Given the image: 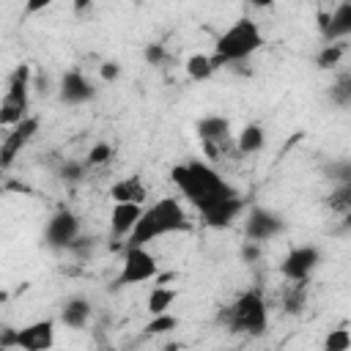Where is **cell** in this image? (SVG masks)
Segmentation results:
<instances>
[{
	"label": "cell",
	"mask_w": 351,
	"mask_h": 351,
	"mask_svg": "<svg viewBox=\"0 0 351 351\" xmlns=\"http://www.w3.org/2000/svg\"><path fill=\"white\" fill-rule=\"evenodd\" d=\"M112 154H115V148L110 143H93L88 156H85V165L88 167H101V165H107L112 159Z\"/></svg>",
	"instance_id": "484cf974"
},
{
	"label": "cell",
	"mask_w": 351,
	"mask_h": 351,
	"mask_svg": "<svg viewBox=\"0 0 351 351\" xmlns=\"http://www.w3.org/2000/svg\"><path fill=\"white\" fill-rule=\"evenodd\" d=\"M93 96H96V88H93V82L82 71H77V69L63 71V77L58 82V99L63 104H71V107L88 104Z\"/></svg>",
	"instance_id": "9a60e30c"
},
{
	"label": "cell",
	"mask_w": 351,
	"mask_h": 351,
	"mask_svg": "<svg viewBox=\"0 0 351 351\" xmlns=\"http://www.w3.org/2000/svg\"><path fill=\"white\" fill-rule=\"evenodd\" d=\"M178 326V318L170 315V313H162V315H151V321L145 324V335H167Z\"/></svg>",
	"instance_id": "f1b7e54d"
},
{
	"label": "cell",
	"mask_w": 351,
	"mask_h": 351,
	"mask_svg": "<svg viewBox=\"0 0 351 351\" xmlns=\"http://www.w3.org/2000/svg\"><path fill=\"white\" fill-rule=\"evenodd\" d=\"M30 66L25 63L8 74V88L0 99V126H16L30 115Z\"/></svg>",
	"instance_id": "5b68a950"
},
{
	"label": "cell",
	"mask_w": 351,
	"mask_h": 351,
	"mask_svg": "<svg viewBox=\"0 0 351 351\" xmlns=\"http://www.w3.org/2000/svg\"><path fill=\"white\" fill-rule=\"evenodd\" d=\"M222 321L230 332L236 335H250V337H261L269 329V307L261 291H244L225 313Z\"/></svg>",
	"instance_id": "277c9868"
},
{
	"label": "cell",
	"mask_w": 351,
	"mask_h": 351,
	"mask_svg": "<svg viewBox=\"0 0 351 351\" xmlns=\"http://www.w3.org/2000/svg\"><path fill=\"white\" fill-rule=\"evenodd\" d=\"M329 96H332V101H335L337 107H348V104H351V74H348V71H343V74L335 80V85L329 88Z\"/></svg>",
	"instance_id": "cb8c5ba5"
},
{
	"label": "cell",
	"mask_w": 351,
	"mask_h": 351,
	"mask_svg": "<svg viewBox=\"0 0 351 351\" xmlns=\"http://www.w3.org/2000/svg\"><path fill=\"white\" fill-rule=\"evenodd\" d=\"M318 30L324 44H340L351 36V3H337L332 11H318Z\"/></svg>",
	"instance_id": "30bf717a"
},
{
	"label": "cell",
	"mask_w": 351,
	"mask_h": 351,
	"mask_svg": "<svg viewBox=\"0 0 351 351\" xmlns=\"http://www.w3.org/2000/svg\"><path fill=\"white\" fill-rule=\"evenodd\" d=\"M324 351H351V332L346 324L329 329V335L324 337Z\"/></svg>",
	"instance_id": "603a6c76"
},
{
	"label": "cell",
	"mask_w": 351,
	"mask_h": 351,
	"mask_svg": "<svg viewBox=\"0 0 351 351\" xmlns=\"http://www.w3.org/2000/svg\"><path fill=\"white\" fill-rule=\"evenodd\" d=\"M318 263H321V250L313 244H299V247H291L280 261V274L288 282H307L318 269Z\"/></svg>",
	"instance_id": "52a82bcc"
},
{
	"label": "cell",
	"mask_w": 351,
	"mask_h": 351,
	"mask_svg": "<svg viewBox=\"0 0 351 351\" xmlns=\"http://www.w3.org/2000/svg\"><path fill=\"white\" fill-rule=\"evenodd\" d=\"M80 239V217L69 208H60L49 217L44 228V247L49 250H69Z\"/></svg>",
	"instance_id": "9c48e42d"
},
{
	"label": "cell",
	"mask_w": 351,
	"mask_h": 351,
	"mask_svg": "<svg viewBox=\"0 0 351 351\" xmlns=\"http://www.w3.org/2000/svg\"><path fill=\"white\" fill-rule=\"evenodd\" d=\"M239 255H241L244 263H258L261 255H263V244H258V241H241Z\"/></svg>",
	"instance_id": "4dcf8cb0"
},
{
	"label": "cell",
	"mask_w": 351,
	"mask_h": 351,
	"mask_svg": "<svg viewBox=\"0 0 351 351\" xmlns=\"http://www.w3.org/2000/svg\"><path fill=\"white\" fill-rule=\"evenodd\" d=\"M225 351H236V348H225Z\"/></svg>",
	"instance_id": "d590c367"
},
{
	"label": "cell",
	"mask_w": 351,
	"mask_h": 351,
	"mask_svg": "<svg viewBox=\"0 0 351 351\" xmlns=\"http://www.w3.org/2000/svg\"><path fill=\"white\" fill-rule=\"evenodd\" d=\"M143 58H145V63H148V66H165V63L170 60V52H167V47H165V44L154 41V44H145Z\"/></svg>",
	"instance_id": "f546056e"
},
{
	"label": "cell",
	"mask_w": 351,
	"mask_h": 351,
	"mask_svg": "<svg viewBox=\"0 0 351 351\" xmlns=\"http://www.w3.org/2000/svg\"><path fill=\"white\" fill-rule=\"evenodd\" d=\"M244 208H247V197H241V192H239V195H230V197H222V200L206 206L200 211V217H203V225L206 228L222 230V228H230Z\"/></svg>",
	"instance_id": "5bb4252c"
},
{
	"label": "cell",
	"mask_w": 351,
	"mask_h": 351,
	"mask_svg": "<svg viewBox=\"0 0 351 351\" xmlns=\"http://www.w3.org/2000/svg\"><path fill=\"white\" fill-rule=\"evenodd\" d=\"M107 197L112 203H134V206H143L145 197H148V189H145V184H143L140 176H123L115 184H110Z\"/></svg>",
	"instance_id": "2e32d148"
},
{
	"label": "cell",
	"mask_w": 351,
	"mask_h": 351,
	"mask_svg": "<svg viewBox=\"0 0 351 351\" xmlns=\"http://www.w3.org/2000/svg\"><path fill=\"white\" fill-rule=\"evenodd\" d=\"M184 69H186V77L189 80H195V82H206L217 69H214V63H211V55H203V52H195V55H189L186 58V63H184Z\"/></svg>",
	"instance_id": "ffe728a7"
},
{
	"label": "cell",
	"mask_w": 351,
	"mask_h": 351,
	"mask_svg": "<svg viewBox=\"0 0 351 351\" xmlns=\"http://www.w3.org/2000/svg\"><path fill=\"white\" fill-rule=\"evenodd\" d=\"M261 47H263V33H261L258 22L250 19V16H241L217 38L211 63H214V69L233 66V63H241V60L252 58Z\"/></svg>",
	"instance_id": "3957f363"
},
{
	"label": "cell",
	"mask_w": 351,
	"mask_h": 351,
	"mask_svg": "<svg viewBox=\"0 0 351 351\" xmlns=\"http://www.w3.org/2000/svg\"><path fill=\"white\" fill-rule=\"evenodd\" d=\"M60 321L69 326V329H82L88 321H90V302L85 296H71L63 302L60 307Z\"/></svg>",
	"instance_id": "ac0fdd59"
},
{
	"label": "cell",
	"mask_w": 351,
	"mask_h": 351,
	"mask_svg": "<svg viewBox=\"0 0 351 351\" xmlns=\"http://www.w3.org/2000/svg\"><path fill=\"white\" fill-rule=\"evenodd\" d=\"M165 351H178V346H167V348H165Z\"/></svg>",
	"instance_id": "e575fe53"
},
{
	"label": "cell",
	"mask_w": 351,
	"mask_h": 351,
	"mask_svg": "<svg viewBox=\"0 0 351 351\" xmlns=\"http://www.w3.org/2000/svg\"><path fill=\"white\" fill-rule=\"evenodd\" d=\"M140 214H143V206H134V203H112V211H110L112 239H126L132 233V228L137 225Z\"/></svg>",
	"instance_id": "e0dca14e"
},
{
	"label": "cell",
	"mask_w": 351,
	"mask_h": 351,
	"mask_svg": "<svg viewBox=\"0 0 351 351\" xmlns=\"http://www.w3.org/2000/svg\"><path fill=\"white\" fill-rule=\"evenodd\" d=\"M236 154L239 156H250V154H258L263 145H266V129L261 123H247L239 134H236Z\"/></svg>",
	"instance_id": "d6986e66"
},
{
	"label": "cell",
	"mask_w": 351,
	"mask_h": 351,
	"mask_svg": "<svg viewBox=\"0 0 351 351\" xmlns=\"http://www.w3.org/2000/svg\"><path fill=\"white\" fill-rule=\"evenodd\" d=\"M170 181L181 189V195L197 208L203 211L206 206L222 200V197H230V195H239V189L233 184H228L208 162H184V165H176L170 170Z\"/></svg>",
	"instance_id": "6da1fadb"
},
{
	"label": "cell",
	"mask_w": 351,
	"mask_h": 351,
	"mask_svg": "<svg viewBox=\"0 0 351 351\" xmlns=\"http://www.w3.org/2000/svg\"><path fill=\"white\" fill-rule=\"evenodd\" d=\"M186 228H189V219H186L184 206L176 197H159L154 206L143 208L137 225L126 236V247H145L159 236L186 230Z\"/></svg>",
	"instance_id": "7a4b0ae2"
},
{
	"label": "cell",
	"mask_w": 351,
	"mask_h": 351,
	"mask_svg": "<svg viewBox=\"0 0 351 351\" xmlns=\"http://www.w3.org/2000/svg\"><path fill=\"white\" fill-rule=\"evenodd\" d=\"M176 288H162V285H156L151 293H148V313L151 315H162V313H170V304L176 302Z\"/></svg>",
	"instance_id": "44dd1931"
},
{
	"label": "cell",
	"mask_w": 351,
	"mask_h": 351,
	"mask_svg": "<svg viewBox=\"0 0 351 351\" xmlns=\"http://www.w3.org/2000/svg\"><path fill=\"white\" fill-rule=\"evenodd\" d=\"M85 173H88L85 159H66V162L60 165V170H58L60 181H66V184H80V181L85 178Z\"/></svg>",
	"instance_id": "d4e9b609"
},
{
	"label": "cell",
	"mask_w": 351,
	"mask_h": 351,
	"mask_svg": "<svg viewBox=\"0 0 351 351\" xmlns=\"http://www.w3.org/2000/svg\"><path fill=\"white\" fill-rule=\"evenodd\" d=\"M99 74H101L104 82H115L121 77V63L118 60H104L101 69H99Z\"/></svg>",
	"instance_id": "1f68e13d"
},
{
	"label": "cell",
	"mask_w": 351,
	"mask_h": 351,
	"mask_svg": "<svg viewBox=\"0 0 351 351\" xmlns=\"http://www.w3.org/2000/svg\"><path fill=\"white\" fill-rule=\"evenodd\" d=\"M55 346V321H33L14 329V348L19 351H49Z\"/></svg>",
	"instance_id": "8fae6325"
},
{
	"label": "cell",
	"mask_w": 351,
	"mask_h": 351,
	"mask_svg": "<svg viewBox=\"0 0 351 351\" xmlns=\"http://www.w3.org/2000/svg\"><path fill=\"white\" fill-rule=\"evenodd\" d=\"M197 137L203 140V148L208 151V156L217 159L219 151H225L228 143L233 140L230 121L225 115H206V118L197 121Z\"/></svg>",
	"instance_id": "7c38bea8"
},
{
	"label": "cell",
	"mask_w": 351,
	"mask_h": 351,
	"mask_svg": "<svg viewBox=\"0 0 351 351\" xmlns=\"http://www.w3.org/2000/svg\"><path fill=\"white\" fill-rule=\"evenodd\" d=\"M38 132V118L27 115L25 121H19L16 126H11V132L3 137L0 143V167H11L14 159L22 154V148L33 140V134Z\"/></svg>",
	"instance_id": "4fadbf2b"
},
{
	"label": "cell",
	"mask_w": 351,
	"mask_h": 351,
	"mask_svg": "<svg viewBox=\"0 0 351 351\" xmlns=\"http://www.w3.org/2000/svg\"><path fill=\"white\" fill-rule=\"evenodd\" d=\"M329 208L337 214H348L351 211V184H340L332 195H329Z\"/></svg>",
	"instance_id": "4316f807"
},
{
	"label": "cell",
	"mask_w": 351,
	"mask_h": 351,
	"mask_svg": "<svg viewBox=\"0 0 351 351\" xmlns=\"http://www.w3.org/2000/svg\"><path fill=\"white\" fill-rule=\"evenodd\" d=\"M285 230V219L271 211V208H263V206H252L244 217V236L247 241H271L274 236H280Z\"/></svg>",
	"instance_id": "ba28073f"
},
{
	"label": "cell",
	"mask_w": 351,
	"mask_h": 351,
	"mask_svg": "<svg viewBox=\"0 0 351 351\" xmlns=\"http://www.w3.org/2000/svg\"><path fill=\"white\" fill-rule=\"evenodd\" d=\"M343 55H346V41H340V44H324L321 52L315 55V66L318 69H335Z\"/></svg>",
	"instance_id": "7402d4cb"
},
{
	"label": "cell",
	"mask_w": 351,
	"mask_h": 351,
	"mask_svg": "<svg viewBox=\"0 0 351 351\" xmlns=\"http://www.w3.org/2000/svg\"><path fill=\"white\" fill-rule=\"evenodd\" d=\"M74 8H77V11H90V3L82 0V3H74Z\"/></svg>",
	"instance_id": "836d02e7"
},
{
	"label": "cell",
	"mask_w": 351,
	"mask_h": 351,
	"mask_svg": "<svg viewBox=\"0 0 351 351\" xmlns=\"http://www.w3.org/2000/svg\"><path fill=\"white\" fill-rule=\"evenodd\" d=\"M304 302H307V296H304V282H293V285L285 291V296H282V307H285L288 313H302Z\"/></svg>",
	"instance_id": "83f0119b"
},
{
	"label": "cell",
	"mask_w": 351,
	"mask_h": 351,
	"mask_svg": "<svg viewBox=\"0 0 351 351\" xmlns=\"http://www.w3.org/2000/svg\"><path fill=\"white\" fill-rule=\"evenodd\" d=\"M156 277H159V263L145 247H126L123 250V263H121V271L115 277V288L140 285V282H148Z\"/></svg>",
	"instance_id": "8992f818"
},
{
	"label": "cell",
	"mask_w": 351,
	"mask_h": 351,
	"mask_svg": "<svg viewBox=\"0 0 351 351\" xmlns=\"http://www.w3.org/2000/svg\"><path fill=\"white\" fill-rule=\"evenodd\" d=\"M47 8H49V3H47V0H33V3H27V5H25V11H27V14H38V11H47Z\"/></svg>",
	"instance_id": "d6a6232c"
}]
</instances>
